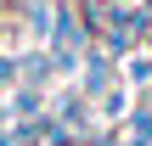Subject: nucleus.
<instances>
[{
	"instance_id": "2",
	"label": "nucleus",
	"mask_w": 152,
	"mask_h": 146,
	"mask_svg": "<svg viewBox=\"0 0 152 146\" xmlns=\"http://www.w3.org/2000/svg\"><path fill=\"white\" fill-rule=\"evenodd\" d=\"M73 84L96 101V96H107V90L118 84V62H113L102 45H90V51H85V62H79V79H73Z\"/></svg>"
},
{
	"instance_id": "4",
	"label": "nucleus",
	"mask_w": 152,
	"mask_h": 146,
	"mask_svg": "<svg viewBox=\"0 0 152 146\" xmlns=\"http://www.w3.org/2000/svg\"><path fill=\"white\" fill-rule=\"evenodd\" d=\"M17 84H34V90H51L56 84V68H51V51L45 45L17 51Z\"/></svg>"
},
{
	"instance_id": "1",
	"label": "nucleus",
	"mask_w": 152,
	"mask_h": 146,
	"mask_svg": "<svg viewBox=\"0 0 152 146\" xmlns=\"http://www.w3.org/2000/svg\"><path fill=\"white\" fill-rule=\"evenodd\" d=\"M51 118L68 124V129H79V135H90L96 129V101L79 84H62V90H51Z\"/></svg>"
},
{
	"instance_id": "10",
	"label": "nucleus",
	"mask_w": 152,
	"mask_h": 146,
	"mask_svg": "<svg viewBox=\"0 0 152 146\" xmlns=\"http://www.w3.org/2000/svg\"><path fill=\"white\" fill-rule=\"evenodd\" d=\"M17 90V51H0V96Z\"/></svg>"
},
{
	"instance_id": "11",
	"label": "nucleus",
	"mask_w": 152,
	"mask_h": 146,
	"mask_svg": "<svg viewBox=\"0 0 152 146\" xmlns=\"http://www.w3.org/2000/svg\"><path fill=\"white\" fill-rule=\"evenodd\" d=\"M107 6H135V0H107Z\"/></svg>"
},
{
	"instance_id": "5",
	"label": "nucleus",
	"mask_w": 152,
	"mask_h": 146,
	"mask_svg": "<svg viewBox=\"0 0 152 146\" xmlns=\"http://www.w3.org/2000/svg\"><path fill=\"white\" fill-rule=\"evenodd\" d=\"M130 107H135V90L118 79L107 96H96V124H124V113H130Z\"/></svg>"
},
{
	"instance_id": "9",
	"label": "nucleus",
	"mask_w": 152,
	"mask_h": 146,
	"mask_svg": "<svg viewBox=\"0 0 152 146\" xmlns=\"http://www.w3.org/2000/svg\"><path fill=\"white\" fill-rule=\"evenodd\" d=\"M85 146H124V129H118V124H96V129L85 135Z\"/></svg>"
},
{
	"instance_id": "8",
	"label": "nucleus",
	"mask_w": 152,
	"mask_h": 146,
	"mask_svg": "<svg viewBox=\"0 0 152 146\" xmlns=\"http://www.w3.org/2000/svg\"><path fill=\"white\" fill-rule=\"evenodd\" d=\"M51 17H56V0H28V34H34V45H45Z\"/></svg>"
},
{
	"instance_id": "3",
	"label": "nucleus",
	"mask_w": 152,
	"mask_h": 146,
	"mask_svg": "<svg viewBox=\"0 0 152 146\" xmlns=\"http://www.w3.org/2000/svg\"><path fill=\"white\" fill-rule=\"evenodd\" d=\"M6 107H0V124H23V118H39L45 107H51V90H34V84H17L11 96H0Z\"/></svg>"
},
{
	"instance_id": "7",
	"label": "nucleus",
	"mask_w": 152,
	"mask_h": 146,
	"mask_svg": "<svg viewBox=\"0 0 152 146\" xmlns=\"http://www.w3.org/2000/svg\"><path fill=\"white\" fill-rule=\"evenodd\" d=\"M118 79H124V84H130L135 96H141V90L152 84V51H147V45H141V51H135V56H130V62L118 68Z\"/></svg>"
},
{
	"instance_id": "6",
	"label": "nucleus",
	"mask_w": 152,
	"mask_h": 146,
	"mask_svg": "<svg viewBox=\"0 0 152 146\" xmlns=\"http://www.w3.org/2000/svg\"><path fill=\"white\" fill-rule=\"evenodd\" d=\"M118 129H124V146H152V107H147V101H135V107L124 113Z\"/></svg>"
},
{
	"instance_id": "12",
	"label": "nucleus",
	"mask_w": 152,
	"mask_h": 146,
	"mask_svg": "<svg viewBox=\"0 0 152 146\" xmlns=\"http://www.w3.org/2000/svg\"><path fill=\"white\" fill-rule=\"evenodd\" d=\"M62 6H79V0H62Z\"/></svg>"
}]
</instances>
